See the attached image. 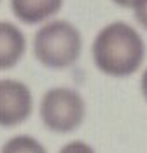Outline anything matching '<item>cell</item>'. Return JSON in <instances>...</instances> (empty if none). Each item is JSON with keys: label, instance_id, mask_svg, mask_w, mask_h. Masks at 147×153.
<instances>
[{"label": "cell", "instance_id": "cell-6", "mask_svg": "<svg viewBox=\"0 0 147 153\" xmlns=\"http://www.w3.org/2000/svg\"><path fill=\"white\" fill-rule=\"evenodd\" d=\"M61 5L63 0H11L14 16L26 25H35L53 18Z\"/></svg>", "mask_w": 147, "mask_h": 153}, {"label": "cell", "instance_id": "cell-1", "mask_svg": "<svg viewBox=\"0 0 147 153\" xmlns=\"http://www.w3.org/2000/svg\"><path fill=\"white\" fill-rule=\"evenodd\" d=\"M146 56L140 33L124 21H114L96 33L93 41V60L103 74L126 77L135 74Z\"/></svg>", "mask_w": 147, "mask_h": 153}, {"label": "cell", "instance_id": "cell-5", "mask_svg": "<svg viewBox=\"0 0 147 153\" xmlns=\"http://www.w3.org/2000/svg\"><path fill=\"white\" fill-rule=\"evenodd\" d=\"M26 39L14 23L0 21V71L12 69L23 58Z\"/></svg>", "mask_w": 147, "mask_h": 153}, {"label": "cell", "instance_id": "cell-10", "mask_svg": "<svg viewBox=\"0 0 147 153\" xmlns=\"http://www.w3.org/2000/svg\"><path fill=\"white\" fill-rule=\"evenodd\" d=\"M140 90H142V95L146 97V100H147V69L144 71L142 79H140Z\"/></svg>", "mask_w": 147, "mask_h": 153}, {"label": "cell", "instance_id": "cell-8", "mask_svg": "<svg viewBox=\"0 0 147 153\" xmlns=\"http://www.w3.org/2000/svg\"><path fill=\"white\" fill-rule=\"evenodd\" d=\"M60 153H96L89 144L86 143H82V141H72V143H68V144H65Z\"/></svg>", "mask_w": 147, "mask_h": 153}, {"label": "cell", "instance_id": "cell-2", "mask_svg": "<svg viewBox=\"0 0 147 153\" xmlns=\"http://www.w3.org/2000/svg\"><path fill=\"white\" fill-rule=\"evenodd\" d=\"M82 51L81 32L65 19H54L40 27L33 39V55L49 69L74 65Z\"/></svg>", "mask_w": 147, "mask_h": 153}, {"label": "cell", "instance_id": "cell-4", "mask_svg": "<svg viewBox=\"0 0 147 153\" xmlns=\"http://www.w3.org/2000/svg\"><path fill=\"white\" fill-rule=\"evenodd\" d=\"M33 109L30 88L16 79H0V127L12 128L28 120Z\"/></svg>", "mask_w": 147, "mask_h": 153}, {"label": "cell", "instance_id": "cell-7", "mask_svg": "<svg viewBox=\"0 0 147 153\" xmlns=\"http://www.w3.org/2000/svg\"><path fill=\"white\" fill-rule=\"evenodd\" d=\"M0 153H47L46 148L37 141V139L30 137V136H16L9 139Z\"/></svg>", "mask_w": 147, "mask_h": 153}, {"label": "cell", "instance_id": "cell-9", "mask_svg": "<svg viewBox=\"0 0 147 153\" xmlns=\"http://www.w3.org/2000/svg\"><path fill=\"white\" fill-rule=\"evenodd\" d=\"M135 18L137 21L147 30V0H135Z\"/></svg>", "mask_w": 147, "mask_h": 153}, {"label": "cell", "instance_id": "cell-11", "mask_svg": "<svg viewBox=\"0 0 147 153\" xmlns=\"http://www.w3.org/2000/svg\"><path fill=\"white\" fill-rule=\"evenodd\" d=\"M112 2L121 5V7H133L135 5V0H112Z\"/></svg>", "mask_w": 147, "mask_h": 153}, {"label": "cell", "instance_id": "cell-3", "mask_svg": "<svg viewBox=\"0 0 147 153\" xmlns=\"http://www.w3.org/2000/svg\"><path fill=\"white\" fill-rule=\"evenodd\" d=\"M86 116V104L81 93L72 88H51L40 100V118L44 125L58 134L79 128Z\"/></svg>", "mask_w": 147, "mask_h": 153}]
</instances>
